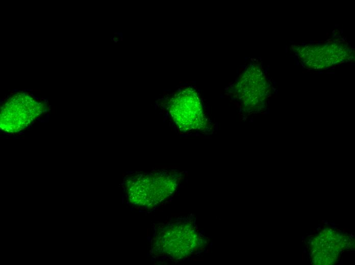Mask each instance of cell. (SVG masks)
Instances as JSON below:
<instances>
[{
	"label": "cell",
	"instance_id": "obj_1",
	"mask_svg": "<svg viewBox=\"0 0 355 265\" xmlns=\"http://www.w3.org/2000/svg\"><path fill=\"white\" fill-rule=\"evenodd\" d=\"M173 173L154 172L130 176L125 181V189L131 204L151 208L171 194L176 186Z\"/></svg>",
	"mask_w": 355,
	"mask_h": 265
},
{
	"label": "cell",
	"instance_id": "obj_2",
	"mask_svg": "<svg viewBox=\"0 0 355 265\" xmlns=\"http://www.w3.org/2000/svg\"><path fill=\"white\" fill-rule=\"evenodd\" d=\"M170 113L183 130L200 129L205 124L201 103L192 90L186 89L175 95L170 104Z\"/></svg>",
	"mask_w": 355,
	"mask_h": 265
},
{
	"label": "cell",
	"instance_id": "obj_3",
	"mask_svg": "<svg viewBox=\"0 0 355 265\" xmlns=\"http://www.w3.org/2000/svg\"><path fill=\"white\" fill-rule=\"evenodd\" d=\"M171 228H164L158 231L154 238V250L159 253H167L171 255H187L193 245L192 238L193 235L190 233V228L183 225H176V233L173 225Z\"/></svg>",
	"mask_w": 355,
	"mask_h": 265
},
{
	"label": "cell",
	"instance_id": "obj_4",
	"mask_svg": "<svg viewBox=\"0 0 355 265\" xmlns=\"http://www.w3.org/2000/svg\"><path fill=\"white\" fill-rule=\"evenodd\" d=\"M342 44L331 43L321 46H306L301 50L305 64L312 68H324L329 67L343 60L347 56Z\"/></svg>",
	"mask_w": 355,
	"mask_h": 265
},
{
	"label": "cell",
	"instance_id": "obj_5",
	"mask_svg": "<svg viewBox=\"0 0 355 265\" xmlns=\"http://www.w3.org/2000/svg\"><path fill=\"white\" fill-rule=\"evenodd\" d=\"M241 96L245 104L251 107L260 104L265 96L266 81L259 71L251 72V75H244L240 83Z\"/></svg>",
	"mask_w": 355,
	"mask_h": 265
}]
</instances>
